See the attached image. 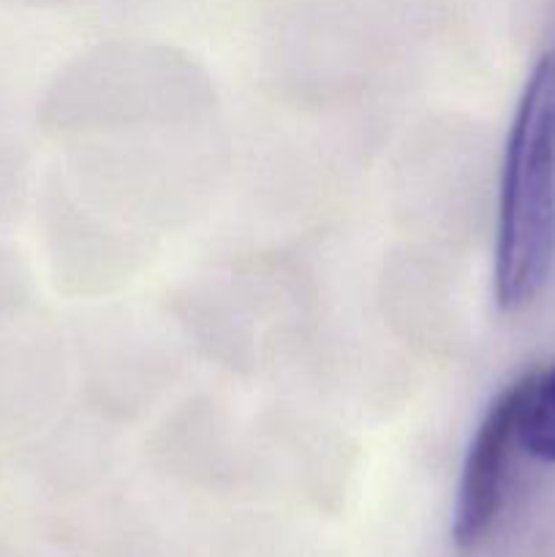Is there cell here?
<instances>
[{
	"mask_svg": "<svg viewBox=\"0 0 555 557\" xmlns=\"http://www.w3.org/2000/svg\"><path fill=\"white\" fill-rule=\"evenodd\" d=\"M555 259V52L542 54L517 101L501 174L493 288L501 310L526 308Z\"/></svg>",
	"mask_w": 555,
	"mask_h": 557,
	"instance_id": "1",
	"label": "cell"
},
{
	"mask_svg": "<svg viewBox=\"0 0 555 557\" xmlns=\"http://www.w3.org/2000/svg\"><path fill=\"white\" fill-rule=\"evenodd\" d=\"M531 379L533 375H526L515 381L490 403L468 446L460 487H457L455 520H452V539L460 549L479 547L498 517L509 451L520 433V417Z\"/></svg>",
	"mask_w": 555,
	"mask_h": 557,
	"instance_id": "2",
	"label": "cell"
},
{
	"mask_svg": "<svg viewBox=\"0 0 555 557\" xmlns=\"http://www.w3.org/2000/svg\"><path fill=\"white\" fill-rule=\"evenodd\" d=\"M517 441L536 460L555 462V368L531 379Z\"/></svg>",
	"mask_w": 555,
	"mask_h": 557,
	"instance_id": "3",
	"label": "cell"
}]
</instances>
